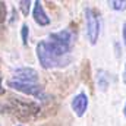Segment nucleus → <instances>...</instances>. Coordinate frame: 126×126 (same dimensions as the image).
<instances>
[{
    "instance_id": "obj_1",
    "label": "nucleus",
    "mask_w": 126,
    "mask_h": 126,
    "mask_svg": "<svg viewBox=\"0 0 126 126\" xmlns=\"http://www.w3.org/2000/svg\"><path fill=\"white\" fill-rule=\"evenodd\" d=\"M7 110H10L19 120H31V119L37 117L40 114L41 106L38 103H35V101L25 100L24 97L10 95Z\"/></svg>"
},
{
    "instance_id": "obj_2",
    "label": "nucleus",
    "mask_w": 126,
    "mask_h": 126,
    "mask_svg": "<svg viewBox=\"0 0 126 126\" xmlns=\"http://www.w3.org/2000/svg\"><path fill=\"white\" fill-rule=\"evenodd\" d=\"M48 48L59 57H66L70 56V48L75 43V34L72 30L66 28L59 32H51L48 38L46 40Z\"/></svg>"
},
{
    "instance_id": "obj_3",
    "label": "nucleus",
    "mask_w": 126,
    "mask_h": 126,
    "mask_svg": "<svg viewBox=\"0 0 126 126\" xmlns=\"http://www.w3.org/2000/svg\"><path fill=\"white\" fill-rule=\"evenodd\" d=\"M37 57H38V62L41 64L43 69H54V67H64L67 66L72 57L70 56H66V57H59L56 56L47 46L46 40L44 41H40L37 44Z\"/></svg>"
},
{
    "instance_id": "obj_4",
    "label": "nucleus",
    "mask_w": 126,
    "mask_h": 126,
    "mask_svg": "<svg viewBox=\"0 0 126 126\" xmlns=\"http://www.w3.org/2000/svg\"><path fill=\"white\" fill-rule=\"evenodd\" d=\"M6 84L9 88H12L15 91H19L25 95H31L40 101H48V95L44 93V88L40 84H25V82H18L13 79H9Z\"/></svg>"
},
{
    "instance_id": "obj_5",
    "label": "nucleus",
    "mask_w": 126,
    "mask_h": 126,
    "mask_svg": "<svg viewBox=\"0 0 126 126\" xmlns=\"http://www.w3.org/2000/svg\"><path fill=\"white\" fill-rule=\"evenodd\" d=\"M85 22H87V37L91 46H95L100 37V15L93 7H85Z\"/></svg>"
},
{
    "instance_id": "obj_6",
    "label": "nucleus",
    "mask_w": 126,
    "mask_h": 126,
    "mask_svg": "<svg viewBox=\"0 0 126 126\" xmlns=\"http://www.w3.org/2000/svg\"><path fill=\"white\" fill-rule=\"evenodd\" d=\"M38 72L32 67L24 66L13 70V81L25 82V84H38Z\"/></svg>"
},
{
    "instance_id": "obj_7",
    "label": "nucleus",
    "mask_w": 126,
    "mask_h": 126,
    "mask_svg": "<svg viewBox=\"0 0 126 126\" xmlns=\"http://www.w3.org/2000/svg\"><path fill=\"white\" fill-rule=\"evenodd\" d=\"M88 104H90V101H88V95L85 94V93H79V94H76L73 98H72V101H70V107H72L75 116H78V117H82V116L87 113V110H88Z\"/></svg>"
},
{
    "instance_id": "obj_8",
    "label": "nucleus",
    "mask_w": 126,
    "mask_h": 126,
    "mask_svg": "<svg viewBox=\"0 0 126 126\" xmlns=\"http://www.w3.org/2000/svg\"><path fill=\"white\" fill-rule=\"evenodd\" d=\"M32 18H34L35 24H37V25H40V27H47V25H50V22H51V21H50V18H48V15H47V13H46V10H44L43 3H41L40 0L34 1Z\"/></svg>"
},
{
    "instance_id": "obj_9",
    "label": "nucleus",
    "mask_w": 126,
    "mask_h": 126,
    "mask_svg": "<svg viewBox=\"0 0 126 126\" xmlns=\"http://www.w3.org/2000/svg\"><path fill=\"white\" fill-rule=\"evenodd\" d=\"M110 76L111 75L107 70H104V69H98L97 70L95 81H97V85H98V90L100 91H107V88L110 87V81H111Z\"/></svg>"
},
{
    "instance_id": "obj_10",
    "label": "nucleus",
    "mask_w": 126,
    "mask_h": 126,
    "mask_svg": "<svg viewBox=\"0 0 126 126\" xmlns=\"http://www.w3.org/2000/svg\"><path fill=\"white\" fill-rule=\"evenodd\" d=\"M107 4H109V7H111L113 10H117V12L126 10V0H109Z\"/></svg>"
},
{
    "instance_id": "obj_11",
    "label": "nucleus",
    "mask_w": 126,
    "mask_h": 126,
    "mask_svg": "<svg viewBox=\"0 0 126 126\" xmlns=\"http://www.w3.org/2000/svg\"><path fill=\"white\" fill-rule=\"evenodd\" d=\"M18 4H19V9H21L22 15L24 16H28V13L31 10V4H32L31 0H21V1H18Z\"/></svg>"
},
{
    "instance_id": "obj_12",
    "label": "nucleus",
    "mask_w": 126,
    "mask_h": 126,
    "mask_svg": "<svg viewBox=\"0 0 126 126\" xmlns=\"http://www.w3.org/2000/svg\"><path fill=\"white\" fill-rule=\"evenodd\" d=\"M21 37H22V44L27 46L28 44V37H30V27L27 24H24L21 27Z\"/></svg>"
},
{
    "instance_id": "obj_13",
    "label": "nucleus",
    "mask_w": 126,
    "mask_h": 126,
    "mask_svg": "<svg viewBox=\"0 0 126 126\" xmlns=\"http://www.w3.org/2000/svg\"><path fill=\"white\" fill-rule=\"evenodd\" d=\"M7 18V7H6V3L4 1H0V25L4 24Z\"/></svg>"
},
{
    "instance_id": "obj_14",
    "label": "nucleus",
    "mask_w": 126,
    "mask_h": 126,
    "mask_svg": "<svg viewBox=\"0 0 126 126\" xmlns=\"http://www.w3.org/2000/svg\"><path fill=\"white\" fill-rule=\"evenodd\" d=\"M122 38H123V44L126 46V21L122 25Z\"/></svg>"
},
{
    "instance_id": "obj_15",
    "label": "nucleus",
    "mask_w": 126,
    "mask_h": 126,
    "mask_svg": "<svg viewBox=\"0 0 126 126\" xmlns=\"http://www.w3.org/2000/svg\"><path fill=\"white\" fill-rule=\"evenodd\" d=\"M122 81H123V84L126 85V63H125V69H123V73H122Z\"/></svg>"
},
{
    "instance_id": "obj_16",
    "label": "nucleus",
    "mask_w": 126,
    "mask_h": 126,
    "mask_svg": "<svg viewBox=\"0 0 126 126\" xmlns=\"http://www.w3.org/2000/svg\"><path fill=\"white\" fill-rule=\"evenodd\" d=\"M114 47H116V56L120 57V50H119V43H114Z\"/></svg>"
},
{
    "instance_id": "obj_17",
    "label": "nucleus",
    "mask_w": 126,
    "mask_h": 126,
    "mask_svg": "<svg viewBox=\"0 0 126 126\" xmlns=\"http://www.w3.org/2000/svg\"><path fill=\"white\" fill-rule=\"evenodd\" d=\"M4 94V88H3V82H1V75H0V95Z\"/></svg>"
},
{
    "instance_id": "obj_18",
    "label": "nucleus",
    "mask_w": 126,
    "mask_h": 126,
    "mask_svg": "<svg viewBox=\"0 0 126 126\" xmlns=\"http://www.w3.org/2000/svg\"><path fill=\"white\" fill-rule=\"evenodd\" d=\"M6 110H7V106H3V104L0 103V113H4Z\"/></svg>"
},
{
    "instance_id": "obj_19",
    "label": "nucleus",
    "mask_w": 126,
    "mask_h": 126,
    "mask_svg": "<svg viewBox=\"0 0 126 126\" xmlns=\"http://www.w3.org/2000/svg\"><path fill=\"white\" fill-rule=\"evenodd\" d=\"M123 114H125V117H126V103H125V107H123Z\"/></svg>"
},
{
    "instance_id": "obj_20",
    "label": "nucleus",
    "mask_w": 126,
    "mask_h": 126,
    "mask_svg": "<svg viewBox=\"0 0 126 126\" xmlns=\"http://www.w3.org/2000/svg\"><path fill=\"white\" fill-rule=\"evenodd\" d=\"M16 126H22V125H16Z\"/></svg>"
}]
</instances>
